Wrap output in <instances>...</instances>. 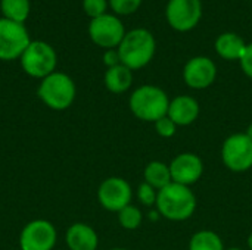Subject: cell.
I'll list each match as a JSON object with an SVG mask.
<instances>
[{"label": "cell", "mask_w": 252, "mask_h": 250, "mask_svg": "<svg viewBox=\"0 0 252 250\" xmlns=\"http://www.w3.org/2000/svg\"><path fill=\"white\" fill-rule=\"evenodd\" d=\"M111 250H127V249H111Z\"/></svg>", "instance_id": "cell-31"}, {"label": "cell", "mask_w": 252, "mask_h": 250, "mask_svg": "<svg viewBox=\"0 0 252 250\" xmlns=\"http://www.w3.org/2000/svg\"><path fill=\"white\" fill-rule=\"evenodd\" d=\"M133 83L131 69L124 66L123 63L108 68L105 74V85L112 93H124L130 88Z\"/></svg>", "instance_id": "cell-17"}, {"label": "cell", "mask_w": 252, "mask_h": 250, "mask_svg": "<svg viewBox=\"0 0 252 250\" xmlns=\"http://www.w3.org/2000/svg\"><path fill=\"white\" fill-rule=\"evenodd\" d=\"M157 43L151 31L146 28H134L126 32L118 46L120 60L128 69H140L146 66L155 55Z\"/></svg>", "instance_id": "cell-1"}, {"label": "cell", "mask_w": 252, "mask_h": 250, "mask_svg": "<svg viewBox=\"0 0 252 250\" xmlns=\"http://www.w3.org/2000/svg\"><path fill=\"white\" fill-rule=\"evenodd\" d=\"M97 197L105 209L112 212H120L121 209L130 205L131 187L126 180L118 177H111L100 184L97 190Z\"/></svg>", "instance_id": "cell-11"}, {"label": "cell", "mask_w": 252, "mask_h": 250, "mask_svg": "<svg viewBox=\"0 0 252 250\" xmlns=\"http://www.w3.org/2000/svg\"><path fill=\"white\" fill-rule=\"evenodd\" d=\"M157 196H158L157 190L148 183H143L137 190V197L145 206H152L154 203H157Z\"/></svg>", "instance_id": "cell-24"}, {"label": "cell", "mask_w": 252, "mask_h": 250, "mask_svg": "<svg viewBox=\"0 0 252 250\" xmlns=\"http://www.w3.org/2000/svg\"><path fill=\"white\" fill-rule=\"evenodd\" d=\"M245 49L244 38L235 32H223L216 40V50L226 60H241Z\"/></svg>", "instance_id": "cell-16"}, {"label": "cell", "mask_w": 252, "mask_h": 250, "mask_svg": "<svg viewBox=\"0 0 252 250\" xmlns=\"http://www.w3.org/2000/svg\"><path fill=\"white\" fill-rule=\"evenodd\" d=\"M56 245V228L46 220L28 222L19 236L21 250H52Z\"/></svg>", "instance_id": "cell-10"}, {"label": "cell", "mask_w": 252, "mask_h": 250, "mask_svg": "<svg viewBox=\"0 0 252 250\" xmlns=\"http://www.w3.org/2000/svg\"><path fill=\"white\" fill-rule=\"evenodd\" d=\"M217 77L216 63L205 56L192 57L183 69V78L190 88L202 90L210 87Z\"/></svg>", "instance_id": "cell-12"}, {"label": "cell", "mask_w": 252, "mask_h": 250, "mask_svg": "<svg viewBox=\"0 0 252 250\" xmlns=\"http://www.w3.org/2000/svg\"><path fill=\"white\" fill-rule=\"evenodd\" d=\"M145 183H148L158 192L161 189L167 187L170 183H173L171 174H170V167H167L162 162H157V161L151 162L145 169Z\"/></svg>", "instance_id": "cell-18"}, {"label": "cell", "mask_w": 252, "mask_h": 250, "mask_svg": "<svg viewBox=\"0 0 252 250\" xmlns=\"http://www.w3.org/2000/svg\"><path fill=\"white\" fill-rule=\"evenodd\" d=\"M31 40L24 24L0 18V60H13L22 56Z\"/></svg>", "instance_id": "cell-6"}, {"label": "cell", "mask_w": 252, "mask_h": 250, "mask_svg": "<svg viewBox=\"0 0 252 250\" xmlns=\"http://www.w3.org/2000/svg\"><path fill=\"white\" fill-rule=\"evenodd\" d=\"M221 158L229 169L235 172L248 171L252 167V140L247 134L230 136L223 144Z\"/></svg>", "instance_id": "cell-9"}, {"label": "cell", "mask_w": 252, "mask_h": 250, "mask_svg": "<svg viewBox=\"0 0 252 250\" xmlns=\"http://www.w3.org/2000/svg\"><path fill=\"white\" fill-rule=\"evenodd\" d=\"M118 221L126 230H136L142 224V214L137 208L128 205L118 212Z\"/></svg>", "instance_id": "cell-21"}, {"label": "cell", "mask_w": 252, "mask_h": 250, "mask_svg": "<svg viewBox=\"0 0 252 250\" xmlns=\"http://www.w3.org/2000/svg\"><path fill=\"white\" fill-rule=\"evenodd\" d=\"M247 136H248V137H250V139H251V140H252V124H251V125H250V127H248Z\"/></svg>", "instance_id": "cell-28"}, {"label": "cell", "mask_w": 252, "mask_h": 250, "mask_svg": "<svg viewBox=\"0 0 252 250\" xmlns=\"http://www.w3.org/2000/svg\"><path fill=\"white\" fill-rule=\"evenodd\" d=\"M189 250H224L221 239L213 231L196 233L189 243Z\"/></svg>", "instance_id": "cell-20"}, {"label": "cell", "mask_w": 252, "mask_h": 250, "mask_svg": "<svg viewBox=\"0 0 252 250\" xmlns=\"http://www.w3.org/2000/svg\"><path fill=\"white\" fill-rule=\"evenodd\" d=\"M241 66H242V71L250 78H252V43L251 44H247L245 53L241 57Z\"/></svg>", "instance_id": "cell-26"}, {"label": "cell", "mask_w": 252, "mask_h": 250, "mask_svg": "<svg viewBox=\"0 0 252 250\" xmlns=\"http://www.w3.org/2000/svg\"><path fill=\"white\" fill-rule=\"evenodd\" d=\"M204 172L202 161L193 153H182L173 159L170 165V174L173 183L190 186L196 183Z\"/></svg>", "instance_id": "cell-13"}, {"label": "cell", "mask_w": 252, "mask_h": 250, "mask_svg": "<svg viewBox=\"0 0 252 250\" xmlns=\"http://www.w3.org/2000/svg\"><path fill=\"white\" fill-rule=\"evenodd\" d=\"M109 4L115 13L130 15V13H134L140 7L142 0H109Z\"/></svg>", "instance_id": "cell-22"}, {"label": "cell", "mask_w": 252, "mask_h": 250, "mask_svg": "<svg viewBox=\"0 0 252 250\" xmlns=\"http://www.w3.org/2000/svg\"><path fill=\"white\" fill-rule=\"evenodd\" d=\"M248 246H250V249L252 250V234L248 237Z\"/></svg>", "instance_id": "cell-29"}, {"label": "cell", "mask_w": 252, "mask_h": 250, "mask_svg": "<svg viewBox=\"0 0 252 250\" xmlns=\"http://www.w3.org/2000/svg\"><path fill=\"white\" fill-rule=\"evenodd\" d=\"M1 13L6 19L24 24L30 15V0H0Z\"/></svg>", "instance_id": "cell-19"}, {"label": "cell", "mask_w": 252, "mask_h": 250, "mask_svg": "<svg viewBox=\"0 0 252 250\" xmlns=\"http://www.w3.org/2000/svg\"><path fill=\"white\" fill-rule=\"evenodd\" d=\"M170 100L167 94L155 85H142L134 90L130 97L131 112L143 121L157 122L167 116Z\"/></svg>", "instance_id": "cell-3"}, {"label": "cell", "mask_w": 252, "mask_h": 250, "mask_svg": "<svg viewBox=\"0 0 252 250\" xmlns=\"http://www.w3.org/2000/svg\"><path fill=\"white\" fill-rule=\"evenodd\" d=\"M202 16L201 0H170L165 7V18L171 28L180 32L193 29Z\"/></svg>", "instance_id": "cell-8"}, {"label": "cell", "mask_w": 252, "mask_h": 250, "mask_svg": "<svg viewBox=\"0 0 252 250\" xmlns=\"http://www.w3.org/2000/svg\"><path fill=\"white\" fill-rule=\"evenodd\" d=\"M176 127L177 125L168 116H164L155 122V130L162 137H173L176 134Z\"/></svg>", "instance_id": "cell-25"}, {"label": "cell", "mask_w": 252, "mask_h": 250, "mask_svg": "<svg viewBox=\"0 0 252 250\" xmlns=\"http://www.w3.org/2000/svg\"><path fill=\"white\" fill-rule=\"evenodd\" d=\"M103 62L108 68H112V66H117L121 63L120 60V55H118V50H114V49H109L105 55H103Z\"/></svg>", "instance_id": "cell-27"}, {"label": "cell", "mask_w": 252, "mask_h": 250, "mask_svg": "<svg viewBox=\"0 0 252 250\" xmlns=\"http://www.w3.org/2000/svg\"><path fill=\"white\" fill-rule=\"evenodd\" d=\"M229 250H241V249H238V248H232V249H229Z\"/></svg>", "instance_id": "cell-30"}, {"label": "cell", "mask_w": 252, "mask_h": 250, "mask_svg": "<svg viewBox=\"0 0 252 250\" xmlns=\"http://www.w3.org/2000/svg\"><path fill=\"white\" fill-rule=\"evenodd\" d=\"M89 35L94 44L109 50L120 46L126 35V29L123 22L117 16L105 13L90 21Z\"/></svg>", "instance_id": "cell-7"}, {"label": "cell", "mask_w": 252, "mask_h": 250, "mask_svg": "<svg viewBox=\"0 0 252 250\" xmlns=\"http://www.w3.org/2000/svg\"><path fill=\"white\" fill-rule=\"evenodd\" d=\"M65 240L71 250H96L99 243L96 231L83 222L72 224L66 231Z\"/></svg>", "instance_id": "cell-15"}, {"label": "cell", "mask_w": 252, "mask_h": 250, "mask_svg": "<svg viewBox=\"0 0 252 250\" xmlns=\"http://www.w3.org/2000/svg\"><path fill=\"white\" fill-rule=\"evenodd\" d=\"M199 115V105L190 96H177L170 102L167 116L176 125H189Z\"/></svg>", "instance_id": "cell-14"}, {"label": "cell", "mask_w": 252, "mask_h": 250, "mask_svg": "<svg viewBox=\"0 0 252 250\" xmlns=\"http://www.w3.org/2000/svg\"><path fill=\"white\" fill-rule=\"evenodd\" d=\"M37 94L50 109L65 111L75 99V84L69 75L63 72H52L41 80Z\"/></svg>", "instance_id": "cell-4"}, {"label": "cell", "mask_w": 252, "mask_h": 250, "mask_svg": "<svg viewBox=\"0 0 252 250\" xmlns=\"http://www.w3.org/2000/svg\"><path fill=\"white\" fill-rule=\"evenodd\" d=\"M157 206L159 214L167 220L185 221L193 215L196 197L188 186L170 183L167 187L158 192Z\"/></svg>", "instance_id": "cell-2"}, {"label": "cell", "mask_w": 252, "mask_h": 250, "mask_svg": "<svg viewBox=\"0 0 252 250\" xmlns=\"http://www.w3.org/2000/svg\"><path fill=\"white\" fill-rule=\"evenodd\" d=\"M19 59H21L22 69L30 77L41 78V80L50 75L52 72H55L58 63V56L55 49L41 40L31 41Z\"/></svg>", "instance_id": "cell-5"}, {"label": "cell", "mask_w": 252, "mask_h": 250, "mask_svg": "<svg viewBox=\"0 0 252 250\" xmlns=\"http://www.w3.org/2000/svg\"><path fill=\"white\" fill-rule=\"evenodd\" d=\"M106 7H108L106 0H83V9L92 19L105 15Z\"/></svg>", "instance_id": "cell-23"}]
</instances>
